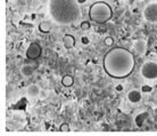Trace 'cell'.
<instances>
[{
    "instance_id": "cell-1",
    "label": "cell",
    "mask_w": 157,
    "mask_h": 136,
    "mask_svg": "<svg viewBox=\"0 0 157 136\" xmlns=\"http://www.w3.org/2000/svg\"><path fill=\"white\" fill-rule=\"evenodd\" d=\"M102 68L110 78L124 79L136 68L134 55L124 47H113L104 55Z\"/></svg>"
},
{
    "instance_id": "cell-2",
    "label": "cell",
    "mask_w": 157,
    "mask_h": 136,
    "mask_svg": "<svg viewBox=\"0 0 157 136\" xmlns=\"http://www.w3.org/2000/svg\"><path fill=\"white\" fill-rule=\"evenodd\" d=\"M49 14L56 23L67 25L81 18V9L78 0H49Z\"/></svg>"
},
{
    "instance_id": "cell-3",
    "label": "cell",
    "mask_w": 157,
    "mask_h": 136,
    "mask_svg": "<svg viewBox=\"0 0 157 136\" xmlns=\"http://www.w3.org/2000/svg\"><path fill=\"white\" fill-rule=\"evenodd\" d=\"M113 10L109 5L105 1H96L89 8V17L96 23H106L112 18Z\"/></svg>"
},
{
    "instance_id": "cell-4",
    "label": "cell",
    "mask_w": 157,
    "mask_h": 136,
    "mask_svg": "<svg viewBox=\"0 0 157 136\" xmlns=\"http://www.w3.org/2000/svg\"><path fill=\"white\" fill-rule=\"evenodd\" d=\"M141 76L147 80L157 79V63L154 61H148L141 66Z\"/></svg>"
},
{
    "instance_id": "cell-5",
    "label": "cell",
    "mask_w": 157,
    "mask_h": 136,
    "mask_svg": "<svg viewBox=\"0 0 157 136\" xmlns=\"http://www.w3.org/2000/svg\"><path fill=\"white\" fill-rule=\"evenodd\" d=\"M144 17L149 23L157 22V2H153L146 6L144 9Z\"/></svg>"
},
{
    "instance_id": "cell-6",
    "label": "cell",
    "mask_w": 157,
    "mask_h": 136,
    "mask_svg": "<svg viewBox=\"0 0 157 136\" xmlns=\"http://www.w3.org/2000/svg\"><path fill=\"white\" fill-rule=\"evenodd\" d=\"M25 54H26V57H28L29 60L31 61L38 60L40 56H41V54H42V48H41V46L39 44L32 42L26 48V53Z\"/></svg>"
},
{
    "instance_id": "cell-7",
    "label": "cell",
    "mask_w": 157,
    "mask_h": 136,
    "mask_svg": "<svg viewBox=\"0 0 157 136\" xmlns=\"http://www.w3.org/2000/svg\"><path fill=\"white\" fill-rule=\"evenodd\" d=\"M142 98L141 90H138V89H133V90H130L128 93V100L131 103H139Z\"/></svg>"
},
{
    "instance_id": "cell-8",
    "label": "cell",
    "mask_w": 157,
    "mask_h": 136,
    "mask_svg": "<svg viewBox=\"0 0 157 136\" xmlns=\"http://www.w3.org/2000/svg\"><path fill=\"white\" fill-rule=\"evenodd\" d=\"M134 50H136L138 54L144 55L146 53V50H147V42H146V40H144V39L137 40V41L134 42Z\"/></svg>"
},
{
    "instance_id": "cell-9",
    "label": "cell",
    "mask_w": 157,
    "mask_h": 136,
    "mask_svg": "<svg viewBox=\"0 0 157 136\" xmlns=\"http://www.w3.org/2000/svg\"><path fill=\"white\" fill-rule=\"evenodd\" d=\"M40 92H41V90H40V87L36 84L29 85L28 88H26V94H28V96H30V97H36V96L40 94Z\"/></svg>"
},
{
    "instance_id": "cell-10",
    "label": "cell",
    "mask_w": 157,
    "mask_h": 136,
    "mask_svg": "<svg viewBox=\"0 0 157 136\" xmlns=\"http://www.w3.org/2000/svg\"><path fill=\"white\" fill-rule=\"evenodd\" d=\"M63 45L66 49H71L75 46V38L72 34H65L63 38Z\"/></svg>"
},
{
    "instance_id": "cell-11",
    "label": "cell",
    "mask_w": 157,
    "mask_h": 136,
    "mask_svg": "<svg viewBox=\"0 0 157 136\" xmlns=\"http://www.w3.org/2000/svg\"><path fill=\"white\" fill-rule=\"evenodd\" d=\"M148 117H149V113H148V112H141V113L137 114L136 119H134V121H136V125H137L138 127H141L142 125H144V122L147 120V118H148Z\"/></svg>"
},
{
    "instance_id": "cell-12",
    "label": "cell",
    "mask_w": 157,
    "mask_h": 136,
    "mask_svg": "<svg viewBox=\"0 0 157 136\" xmlns=\"http://www.w3.org/2000/svg\"><path fill=\"white\" fill-rule=\"evenodd\" d=\"M21 73L24 77H31L34 73V68L30 64H24L23 66L21 68Z\"/></svg>"
},
{
    "instance_id": "cell-13",
    "label": "cell",
    "mask_w": 157,
    "mask_h": 136,
    "mask_svg": "<svg viewBox=\"0 0 157 136\" xmlns=\"http://www.w3.org/2000/svg\"><path fill=\"white\" fill-rule=\"evenodd\" d=\"M62 85L64 87H72L74 85V78L71 74H66L62 78Z\"/></svg>"
},
{
    "instance_id": "cell-14",
    "label": "cell",
    "mask_w": 157,
    "mask_h": 136,
    "mask_svg": "<svg viewBox=\"0 0 157 136\" xmlns=\"http://www.w3.org/2000/svg\"><path fill=\"white\" fill-rule=\"evenodd\" d=\"M51 30V25L49 22L47 21H43L41 23L39 24V31L42 32V33H48V32H50Z\"/></svg>"
},
{
    "instance_id": "cell-15",
    "label": "cell",
    "mask_w": 157,
    "mask_h": 136,
    "mask_svg": "<svg viewBox=\"0 0 157 136\" xmlns=\"http://www.w3.org/2000/svg\"><path fill=\"white\" fill-rule=\"evenodd\" d=\"M104 44L106 45V46H108V47H109V46H113V45H114V38L109 36L106 37V38L104 39Z\"/></svg>"
},
{
    "instance_id": "cell-16",
    "label": "cell",
    "mask_w": 157,
    "mask_h": 136,
    "mask_svg": "<svg viewBox=\"0 0 157 136\" xmlns=\"http://www.w3.org/2000/svg\"><path fill=\"white\" fill-rule=\"evenodd\" d=\"M90 22H88V21H83L81 22V29L82 30H89L90 29Z\"/></svg>"
},
{
    "instance_id": "cell-17",
    "label": "cell",
    "mask_w": 157,
    "mask_h": 136,
    "mask_svg": "<svg viewBox=\"0 0 157 136\" xmlns=\"http://www.w3.org/2000/svg\"><path fill=\"white\" fill-rule=\"evenodd\" d=\"M151 90H153V87L149 86V85H144L141 87V92L144 93H150Z\"/></svg>"
},
{
    "instance_id": "cell-18",
    "label": "cell",
    "mask_w": 157,
    "mask_h": 136,
    "mask_svg": "<svg viewBox=\"0 0 157 136\" xmlns=\"http://www.w3.org/2000/svg\"><path fill=\"white\" fill-rule=\"evenodd\" d=\"M59 129H60L62 132H68V130H70V125L66 124V122H64V124L60 125Z\"/></svg>"
},
{
    "instance_id": "cell-19",
    "label": "cell",
    "mask_w": 157,
    "mask_h": 136,
    "mask_svg": "<svg viewBox=\"0 0 157 136\" xmlns=\"http://www.w3.org/2000/svg\"><path fill=\"white\" fill-rule=\"evenodd\" d=\"M81 42H82L83 45H88L89 44V38H88V37H82V38H81Z\"/></svg>"
},
{
    "instance_id": "cell-20",
    "label": "cell",
    "mask_w": 157,
    "mask_h": 136,
    "mask_svg": "<svg viewBox=\"0 0 157 136\" xmlns=\"http://www.w3.org/2000/svg\"><path fill=\"white\" fill-rule=\"evenodd\" d=\"M115 89H116L117 92H122V90H123V86H122V85H117V86L115 87Z\"/></svg>"
},
{
    "instance_id": "cell-21",
    "label": "cell",
    "mask_w": 157,
    "mask_h": 136,
    "mask_svg": "<svg viewBox=\"0 0 157 136\" xmlns=\"http://www.w3.org/2000/svg\"><path fill=\"white\" fill-rule=\"evenodd\" d=\"M86 0H78V2L80 5L83 4V2H86Z\"/></svg>"
}]
</instances>
